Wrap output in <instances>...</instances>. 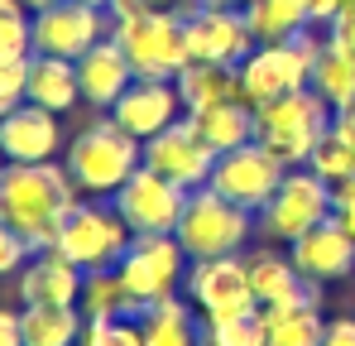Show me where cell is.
Segmentation results:
<instances>
[{
	"label": "cell",
	"mask_w": 355,
	"mask_h": 346,
	"mask_svg": "<svg viewBox=\"0 0 355 346\" xmlns=\"http://www.w3.org/2000/svg\"><path fill=\"white\" fill-rule=\"evenodd\" d=\"M82 202L72 173L49 164H5L0 178V217L19 231L34 250H49L58 240L67 212Z\"/></svg>",
	"instance_id": "obj_1"
},
{
	"label": "cell",
	"mask_w": 355,
	"mask_h": 346,
	"mask_svg": "<svg viewBox=\"0 0 355 346\" xmlns=\"http://www.w3.org/2000/svg\"><path fill=\"white\" fill-rule=\"evenodd\" d=\"M139 164H144V145L130 130H120L111 115L82 125L62 154V169L72 173L82 197H116Z\"/></svg>",
	"instance_id": "obj_2"
},
{
	"label": "cell",
	"mask_w": 355,
	"mask_h": 346,
	"mask_svg": "<svg viewBox=\"0 0 355 346\" xmlns=\"http://www.w3.org/2000/svg\"><path fill=\"white\" fill-rule=\"evenodd\" d=\"M327 130H331V106L312 87L254 106V140L264 149H274L288 169H302L312 159V149L327 140Z\"/></svg>",
	"instance_id": "obj_3"
},
{
	"label": "cell",
	"mask_w": 355,
	"mask_h": 346,
	"mask_svg": "<svg viewBox=\"0 0 355 346\" xmlns=\"http://www.w3.org/2000/svg\"><path fill=\"white\" fill-rule=\"evenodd\" d=\"M254 231V212L236 207L231 197H221L211 183L187 192V207L178 217V245L187 250V260H216V255H240L245 240Z\"/></svg>",
	"instance_id": "obj_4"
},
{
	"label": "cell",
	"mask_w": 355,
	"mask_h": 346,
	"mask_svg": "<svg viewBox=\"0 0 355 346\" xmlns=\"http://www.w3.org/2000/svg\"><path fill=\"white\" fill-rule=\"evenodd\" d=\"M317 53H322V39L312 29H302L284 44H254V53L240 63V101L264 106V101H279L288 92L312 87Z\"/></svg>",
	"instance_id": "obj_5"
},
{
	"label": "cell",
	"mask_w": 355,
	"mask_h": 346,
	"mask_svg": "<svg viewBox=\"0 0 355 346\" xmlns=\"http://www.w3.org/2000/svg\"><path fill=\"white\" fill-rule=\"evenodd\" d=\"M111 39L125 49L135 77H168L173 82L192 63L187 34H182V10H144L135 19H120V24H111Z\"/></svg>",
	"instance_id": "obj_6"
},
{
	"label": "cell",
	"mask_w": 355,
	"mask_h": 346,
	"mask_svg": "<svg viewBox=\"0 0 355 346\" xmlns=\"http://www.w3.org/2000/svg\"><path fill=\"white\" fill-rule=\"evenodd\" d=\"M130 236H135V231L120 222L116 207L77 202V207L67 212V222H62L53 250H62L77 270L92 274V270H116L120 255H125V245H130Z\"/></svg>",
	"instance_id": "obj_7"
},
{
	"label": "cell",
	"mask_w": 355,
	"mask_h": 346,
	"mask_svg": "<svg viewBox=\"0 0 355 346\" xmlns=\"http://www.w3.org/2000/svg\"><path fill=\"white\" fill-rule=\"evenodd\" d=\"M187 265H192V260H187V250L178 245V236H130L116 274L125 279V288L135 293V303L149 308V303H159V298H168V293L182 288Z\"/></svg>",
	"instance_id": "obj_8"
},
{
	"label": "cell",
	"mask_w": 355,
	"mask_h": 346,
	"mask_svg": "<svg viewBox=\"0 0 355 346\" xmlns=\"http://www.w3.org/2000/svg\"><path fill=\"white\" fill-rule=\"evenodd\" d=\"M322 222H331V183L317 178L307 164L288 169V178L279 183V192L259 212V231L269 240H288V245L297 236H307L312 226H322Z\"/></svg>",
	"instance_id": "obj_9"
},
{
	"label": "cell",
	"mask_w": 355,
	"mask_h": 346,
	"mask_svg": "<svg viewBox=\"0 0 355 346\" xmlns=\"http://www.w3.org/2000/svg\"><path fill=\"white\" fill-rule=\"evenodd\" d=\"M187 303L202 313V322H221V318H240L254 313V288H250V265L245 255H216V260H192L187 265Z\"/></svg>",
	"instance_id": "obj_10"
},
{
	"label": "cell",
	"mask_w": 355,
	"mask_h": 346,
	"mask_svg": "<svg viewBox=\"0 0 355 346\" xmlns=\"http://www.w3.org/2000/svg\"><path fill=\"white\" fill-rule=\"evenodd\" d=\"M288 178V164L274 154V149H264L259 140H250V145H240L231 154H221L216 159V169H211V188L221 192V197H231L236 207L245 212H264V202L279 192V183Z\"/></svg>",
	"instance_id": "obj_11"
},
{
	"label": "cell",
	"mask_w": 355,
	"mask_h": 346,
	"mask_svg": "<svg viewBox=\"0 0 355 346\" xmlns=\"http://www.w3.org/2000/svg\"><path fill=\"white\" fill-rule=\"evenodd\" d=\"M111 207L120 212V222L135 236H173L178 217L187 207V188H178L164 173H154L149 164H139L130 173V183L111 197Z\"/></svg>",
	"instance_id": "obj_12"
},
{
	"label": "cell",
	"mask_w": 355,
	"mask_h": 346,
	"mask_svg": "<svg viewBox=\"0 0 355 346\" xmlns=\"http://www.w3.org/2000/svg\"><path fill=\"white\" fill-rule=\"evenodd\" d=\"M216 149L202 140V130L192 125V115H178L168 130H159L154 140H144V164L154 173H164L178 188H207L211 183V169H216Z\"/></svg>",
	"instance_id": "obj_13"
},
{
	"label": "cell",
	"mask_w": 355,
	"mask_h": 346,
	"mask_svg": "<svg viewBox=\"0 0 355 346\" xmlns=\"http://www.w3.org/2000/svg\"><path fill=\"white\" fill-rule=\"evenodd\" d=\"M106 34H111V15L87 5V0H58L49 10H34V53L77 63Z\"/></svg>",
	"instance_id": "obj_14"
},
{
	"label": "cell",
	"mask_w": 355,
	"mask_h": 346,
	"mask_svg": "<svg viewBox=\"0 0 355 346\" xmlns=\"http://www.w3.org/2000/svg\"><path fill=\"white\" fill-rule=\"evenodd\" d=\"M182 34L192 63H221L240 67L254 53V34L245 24V10H211V5H187L182 10Z\"/></svg>",
	"instance_id": "obj_15"
},
{
	"label": "cell",
	"mask_w": 355,
	"mask_h": 346,
	"mask_svg": "<svg viewBox=\"0 0 355 346\" xmlns=\"http://www.w3.org/2000/svg\"><path fill=\"white\" fill-rule=\"evenodd\" d=\"M106 115L116 120L120 130H130V135L144 145V140H154L159 130H168L178 115H182L178 82H168V77H135Z\"/></svg>",
	"instance_id": "obj_16"
},
{
	"label": "cell",
	"mask_w": 355,
	"mask_h": 346,
	"mask_svg": "<svg viewBox=\"0 0 355 346\" xmlns=\"http://www.w3.org/2000/svg\"><path fill=\"white\" fill-rule=\"evenodd\" d=\"M87 270H77L62 250H34L19 270V303L24 308H77Z\"/></svg>",
	"instance_id": "obj_17"
},
{
	"label": "cell",
	"mask_w": 355,
	"mask_h": 346,
	"mask_svg": "<svg viewBox=\"0 0 355 346\" xmlns=\"http://www.w3.org/2000/svg\"><path fill=\"white\" fill-rule=\"evenodd\" d=\"M62 145V125L53 111L24 101L10 115H0V154L5 164H49Z\"/></svg>",
	"instance_id": "obj_18"
},
{
	"label": "cell",
	"mask_w": 355,
	"mask_h": 346,
	"mask_svg": "<svg viewBox=\"0 0 355 346\" xmlns=\"http://www.w3.org/2000/svg\"><path fill=\"white\" fill-rule=\"evenodd\" d=\"M288 255L302 270V279H312V284H336V279L355 274V236H346L336 222H322L307 236H297Z\"/></svg>",
	"instance_id": "obj_19"
},
{
	"label": "cell",
	"mask_w": 355,
	"mask_h": 346,
	"mask_svg": "<svg viewBox=\"0 0 355 346\" xmlns=\"http://www.w3.org/2000/svg\"><path fill=\"white\" fill-rule=\"evenodd\" d=\"M130 82H135V67H130L125 49H120L111 34L77 58V87H82V101L92 111H111Z\"/></svg>",
	"instance_id": "obj_20"
},
{
	"label": "cell",
	"mask_w": 355,
	"mask_h": 346,
	"mask_svg": "<svg viewBox=\"0 0 355 346\" xmlns=\"http://www.w3.org/2000/svg\"><path fill=\"white\" fill-rule=\"evenodd\" d=\"M245 265H250V288H254V303L259 308H279V303H297V298H317L322 303V284L302 279L293 255L254 250V255H245Z\"/></svg>",
	"instance_id": "obj_21"
},
{
	"label": "cell",
	"mask_w": 355,
	"mask_h": 346,
	"mask_svg": "<svg viewBox=\"0 0 355 346\" xmlns=\"http://www.w3.org/2000/svg\"><path fill=\"white\" fill-rule=\"evenodd\" d=\"M259 318H264V346H322V332H327V318H322L317 298L259 308Z\"/></svg>",
	"instance_id": "obj_22"
},
{
	"label": "cell",
	"mask_w": 355,
	"mask_h": 346,
	"mask_svg": "<svg viewBox=\"0 0 355 346\" xmlns=\"http://www.w3.org/2000/svg\"><path fill=\"white\" fill-rule=\"evenodd\" d=\"M135 322H139L144 346H197V337H202L197 308H192V303H182L178 293L159 298V303H149Z\"/></svg>",
	"instance_id": "obj_23"
},
{
	"label": "cell",
	"mask_w": 355,
	"mask_h": 346,
	"mask_svg": "<svg viewBox=\"0 0 355 346\" xmlns=\"http://www.w3.org/2000/svg\"><path fill=\"white\" fill-rule=\"evenodd\" d=\"M182 111H207L221 101H240V67H221V63H187L173 77Z\"/></svg>",
	"instance_id": "obj_24"
},
{
	"label": "cell",
	"mask_w": 355,
	"mask_h": 346,
	"mask_svg": "<svg viewBox=\"0 0 355 346\" xmlns=\"http://www.w3.org/2000/svg\"><path fill=\"white\" fill-rule=\"evenodd\" d=\"M29 101L44 106V111H72L82 101V87H77V63L67 58H49V53H34L29 63Z\"/></svg>",
	"instance_id": "obj_25"
},
{
	"label": "cell",
	"mask_w": 355,
	"mask_h": 346,
	"mask_svg": "<svg viewBox=\"0 0 355 346\" xmlns=\"http://www.w3.org/2000/svg\"><path fill=\"white\" fill-rule=\"evenodd\" d=\"M245 24H250L254 44H284V39H293L302 29H317L307 0H250Z\"/></svg>",
	"instance_id": "obj_26"
},
{
	"label": "cell",
	"mask_w": 355,
	"mask_h": 346,
	"mask_svg": "<svg viewBox=\"0 0 355 346\" xmlns=\"http://www.w3.org/2000/svg\"><path fill=\"white\" fill-rule=\"evenodd\" d=\"M192 125L202 130V140H207L216 154H231V149H240V145L254 140V106H250V101H221V106L192 111Z\"/></svg>",
	"instance_id": "obj_27"
},
{
	"label": "cell",
	"mask_w": 355,
	"mask_h": 346,
	"mask_svg": "<svg viewBox=\"0 0 355 346\" xmlns=\"http://www.w3.org/2000/svg\"><path fill=\"white\" fill-rule=\"evenodd\" d=\"M77 308H82L87 322H111V318H139V313H144L116 270H92V274L82 279Z\"/></svg>",
	"instance_id": "obj_28"
},
{
	"label": "cell",
	"mask_w": 355,
	"mask_h": 346,
	"mask_svg": "<svg viewBox=\"0 0 355 346\" xmlns=\"http://www.w3.org/2000/svg\"><path fill=\"white\" fill-rule=\"evenodd\" d=\"M24 346H77L87 332L82 308H24L19 313Z\"/></svg>",
	"instance_id": "obj_29"
},
{
	"label": "cell",
	"mask_w": 355,
	"mask_h": 346,
	"mask_svg": "<svg viewBox=\"0 0 355 346\" xmlns=\"http://www.w3.org/2000/svg\"><path fill=\"white\" fill-rule=\"evenodd\" d=\"M312 92H317L331 111H341L346 101H355V58L341 53V49H331V44L322 39V53H317V67H312Z\"/></svg>",
	"instance_id": "obj_30"
},
{
	"label": "cell",
	"mask_w": 355,
	"mask_h": 346,
	"mask_svg": "<svg viewBox=\"0 0 355 346\" xmlns=\"http://www.w3.org/2000/svg\"><path fill=\"white\" fill-rule=\"evenodd\" d=\"M34 53V10L24 0H0V58Z\"/></svg>",
	"instance_id": "obj_31"
},
{
	"label": "cell",
	"mask_w": 355,
	"mask_h": 346,
	"mask_svg": "<svg viewBox=\"0 0 355 346\" xmlns=\"http://www.w3.org/2000/svg\"><path fill=\"white\" fill-rule=\"evenodd\" d=\"M197 346H264V318H259V308L240 313V318H221V322H202Z\"/></svg>",
	"instance_id": "obj_32"
},
{
	"label": "cell",
	"mask_w": 355,
	"mask_h": 346,
	"mask_svg": "<svg viewBox=\"0 0 355 346\" xmlns=\"http://www.w3.org/2000/svg\"><path fill=\"white\" fill-rule=\"evenodd\" d=\"M307 169L317 173V178H327L331 188H336V183H346V178H355V145H346L336 130H327V140L312 149Z\"/></svg>",
	"instance_id": "obj_33"
},
{
	"label": "cell",
	"mask_w": 355,
	"mask_h": 346,
	"mask_svg": "<svg viewBox=\"0 0 355 346\" xmlns=\"http://www.w3.org/2000/svg\"><path fill=\"white\" fill-rule=\"evenodd\" d=\"M29 63H34V53L0 58V115H10L15 106L29 101Z\"/></svg>",
	"instance_id": "obj_34"
},
{
	"label": "cell",
	"mask_w": 355,
	"mask_h": 346,
	"mask_svg": "<svg viewBox=\"0 0 355 346\" xmlns=\"http://www.w3.org/2000/svg\"><path fill=\"white\" fill-rule=\"evenodd\" d=\"M77 346H144L135 318H111V322H87Z\"/></svg>",
	"instance_id": "obj_35"
},
{
	"label": "cell",
	"mask_w": 355,
	"mask_h": 346,
	"mask_svg": "<svg viewBox=\"0 0 355 346\" xmlns=\"http://www.w3.org/2000/svg\"><path fill=\"white\" fill-rule=\"evenodd\" d=\"M29 255H34V245L0 217V279H5V274H19V270L29 265Z\"/></svg>",
	"instance_id": "obj_36"
},
{
	"label": "cell",
	"mask_w": 355,
	"mask_h": 346,
	"mask_svg": "<svg viewBox=\"0 0 355 346\" xmlns=\"http://www.w3.org/2000/svg\"><path fill=\"white\" fill-rule=\"evenodd\" d=\"M331 222L346 231V236H355V178L331 188Z\"/></svg>",
	"instance_id": "obj_37"
},
{
	"label": "cell",
	"mask_w": 355,
	"mask_h": 346,
	"mask_svg": "<svg viewBox=\"0 0 355 346\" xmlns=\"http://www.w3.org/2000/svg\"><path fill=\"white\" fill-rule=\"evenodd\" d=\"M327 44L355 58V10H341V15H336V19L327 24Z\"/></svg>",
	"instance_id": "obj_38"
},
{
	"label": "cell",
	"mask_w": 355,
	"mask_h": 346,
	"mask_svg": "<svg viewBox=\"0 0 355 346\" xmlns=\"http://www.w3.org/2000/svg\"><path fill=\"white\" fill-rule=\"evenodd\" d=\"M322 346H355V318H331L322 332Z\"/></svg>",
	"instance_id": "obj_39"
},
{
	"label": "cell",
	"mask_w": 355,
	"mask_h": 346,
	"mask_svg": "<svg viewBox=\"0 0 355 346\" xmlns=\"http://www.w3.org/2000/svg\"><path fill=\"white\" fill-rule=\"evenodd\" d=\"M0 346H24V332H19V313L0 308Z\"/></svg>",
	"instance_id": "obj_40"
},
{
	"label": "cell",
	"mask_w": 355,
	"mask_h": 346,
	"mask_svg": "<svg viewBox=\"0 0 355 346\" xmlns=\"http://www.w3.org/2000/svg\"><path fill=\"white\" fill-rule=\"evenodd\" d=\"M331 130H336L346 145H355V101H346L341 111H331Z\"/></svg>",
	"instance_id": "obj_41"
},
{
	"label": "cell",
	"mask_w": 355,
	"mask_h": 346,
	"mask_svg": "<svg viewBox=\"0 0 355 346\" xmlns=\"http://www.w3.org/2000/svg\"><path fill=\"white\" fill-rule=\"evenodd\" d=\"M192 5H211V10H245L250 0H192Z\"/></svg>",
	"instance_id": "obj_42"
},
{
	"label": "cell",
	"mask_w": 355,
	"mask_h": 346,
	"mask_svg": "<svg viewBox=\"0 0 355 346\" xmlns=\"http://www.w3.org/2000/svg\"><path fill=\"white\" fill-rule=\"evenodd\" d=\"M29 10H49V5H58V0H24Z\"/></svg>",
	"instance_id": "obj_43"
},
{
	"label": "cell",
	"mask_w": 355,
	"mask_h": 346,
	"mask_svg": "<svg viewBox=\"0 0 355 346\" xmlns=\"http://www.w3.org/2000/svg\"><path fill=\"white\" fill-rule=\"evenodd\" d=\"M87 5H96V10H106V5H111V0H87Z\"/></svg>",
	"instance_id": "obj_44"
},
{
	"label": "cell",
	"mask_w": 355,
	"mask_h": 346,
	"mask_svg": "<svg viewBox=\"0 0 355 346\" xmlns=\"http://www.w3.org/2000/svg\"><path fill=\"white\" fill-rule=\"evenodd\" d=\"M0 178H5V154H0Z\"/></svg>",
	"instance_id": "obj_45"
}]
</instances>
